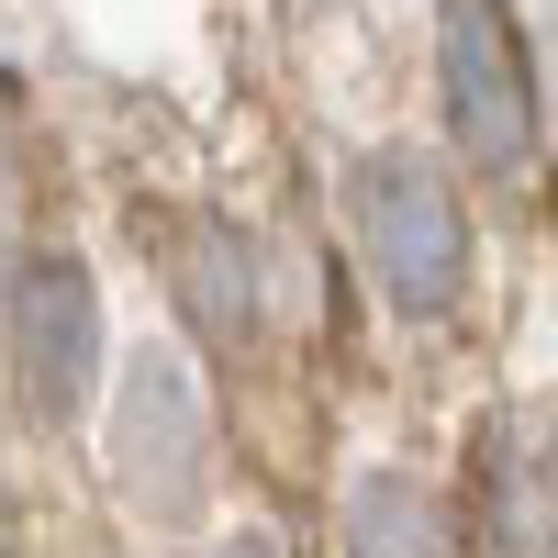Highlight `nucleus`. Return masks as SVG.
I'll return each instance as SVG.
<instances>
[{
    "mask_svg": "<svg viewBox=\"0 0 558 558\" xmlns=\"http://www.w3.org/2000/svg\"><path fill=\"white\" fill-rule=\"evenodd\" d=\"M347 223H357V257L391 291V313L447 324L458 302H470V213H458V179L436 157L368 146L347 168Z\"/></svg>",
    "mask_w": 558,
    "mask_h": 558,
    "instance_id": "1",
    "label": "nucleus"
},
{
    "mask_svg": "<svg viewBox=\"0 0 558 558\" xmlns=\"http://www.w3.org/2000/svg\"><path fill=\"white\" fill-rule=\"evenodd\" d=\"M436 112L481 179H525L536 157V68L502 0H436Z\"/></svg>",
    "mask_w": 558,
    "mask_h": 558,
    "instance_id": "2",
    "label": "nucleus"
},
{
    "mask_svg": "<svg viewBox=\"0 0 558 558\" xmlns=\"http://www.w3.org/2000/svg\"><path fill=\"white\" fill-rule=\"evenodd\" d=\"M112 481L146 525H191L213 492V413L179 347H134L112 391Z\"/></svg>",
    "mask_w": 558,
    "mask_h": 558,
    "instance_id": "3",
    "label": "nucleus"
},
{
    "mask_svg": "<svg viewBox=\"0 0 558 558\" xmlns=\"http://www.w3.org/2000/svg\"><path fill=\"white\" fill-rule=\"evenodd\" d=\"M0 357L34 425H78L89 380H101V279L78 257H12L0 279Z\"/></svg>",
    "mask_w": 558,
    "mask_h": 558,
    "instance_id": "4",
    "label": "nucleus"
},
{
    "mask_svg": "<svg viewBox=\"0 0 558 558\" xmlns=\"http://www.w3.org/2000/svg\"><path fill=\"white\" fill-rule=\"evenodd\" d=\"M470 514H481L492 558H558V425L547 413H492Z\"/></svg>",
    "mask_w": 558,
    "mask_h": 558,
    "instance_id": "5",
    "label": "nucleus"
},
{
    "mask_svg": "<svg viewBox=\"0 0 558 558\" xmlns=\"http://www.w3.org/2000/svg\"><path fill=\"white\" fill-rule=\"evenodd\" d=\"M157 257H168V291H179V313H191V336H202L213 357H246L257 324H268L257 246H246L223 213H179L168 235H157Z\"/></svg>",
    "mask_w": 558,
    "mask_h": 558,
    "instance_id": "6",
    "label": "nucleus"
},
{
    "mask_svg": "<svg viewBox=\"0 0 558 558\" xmlns=\"http://www.w3.org/2000/svg\"><path fill=\"white\" fill-rule=\"evenodd\" d=\"M347 558H458L447 502L413 481V470H368L347 492Z\"/></svg>",
    "mask_w": 558,
    "mask_h": 558,
    "instance_id": "7",
    "label": "nucleus"
},
{
    "mask_svg": "<svg viewBox=\"0 0 558 558\" xmlns=\"http://www.w3.org/2000/svg\"><path fill=\"white\" fill-rule=\"evenodd\" d=\"M213 558H291V547H279V536H223Z\"/></svg>",
    "mask_w": 558,
    "mask_h": 558,
    "instance_id": "8",
    "label": "nucleus"
}]
</instances>
